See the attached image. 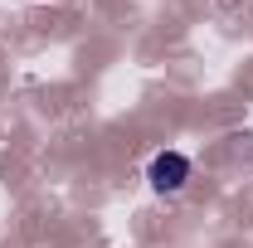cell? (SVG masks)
Wrapping results in <instances>:
<instances>
[{
	"instance_id": "6da1fadb",
	"label": "cell",
	"mask_w": 253,
	"mask_h": 248,
	"mask_svg": "<svg viewBox=\"0 0 253 248\" xmlns=\"http://www.w3.org/2000/svg\"><path fill=\"white\" fill-rule=\"evenodd\" d=\"M146 180H151L156 195H175V190H185V180H190V161L180 151H156L151 165H146Z\"/></svg>"
}]
</instances>
